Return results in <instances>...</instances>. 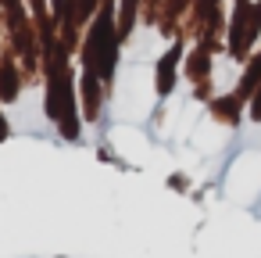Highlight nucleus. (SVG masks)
<instances>
[{
	"instance_id": "nucleus-4",
	"label": "nucleus",
	"mask_w": 261,
	"mask_h": 258,
	"mask_svg": "<svg viewBox=\"0 0 261 258\" xmlns=\"http://www.w3.org/2000/svg\"><path fill=\"white\" fill-rule=\"evenodd\" d=\"M8 136V122H4V115H0V140Z\"/></svg>"
},
{
	"instance_id": "nucleus-3",
	"label": "nucleus",
	"mask_w": 261,
	"mask_h": 258,
	"mask_svg": "<svg viewBox=\"0 0 261 258\" xmlns=\"http://www.w3.org/2000/svg\"><path fill=\"white\" fill-rule=\"evenodd\" d=\"M133 8H136V0H125V18H122V33H129V22H133Z\"/></svg>"
},
{
	"instance_id": "nucleus-1",
	"label": "nucleus",
	"mask_w": 261,
	"mask_h": 258,
	"mask_svg": "<svg viewBox=\"0 0 261 258\" xmlns=\"http://www.w3.org/2000/svg\"><path fill=\"white\" fill-rule=\"evenodd\" d=\"M175 58H179V47H172V54H165V58H161V65H158V93H168V90H172Z\"/></svg>"
},
{
	"instance_id": "nucleus-2",
	"label": "nucleus",
	"mask_w": 261,
	"mask_h": 258,
	"mask_svg": "<svg viewBox=\"0 0 261 258\" xmlns=\"http://www.w3.org/2000/svg\"><path fill=\"white\" fill-rule=\"evenodd\" d=\"M257 79H261V58L247 68V76H243V83H240V97H250V93L257 90Z\"/></svg>"
}]
</instances>
